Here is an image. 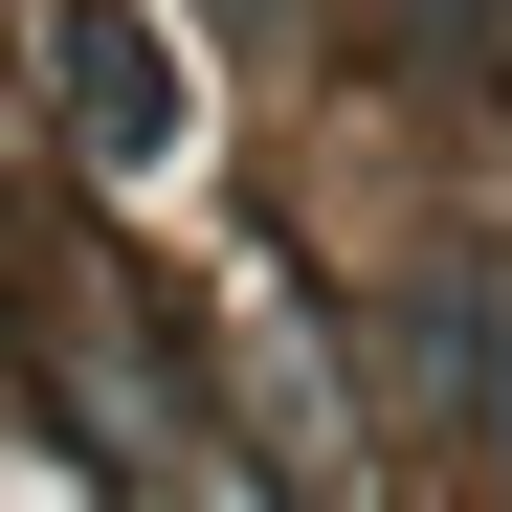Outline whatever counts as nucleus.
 Listing matches in <instances>:
<instances>
[{"label":"nucleus","mask_w":512,"mask_h":512,"mask_svg":"<svg viewBox=\"0 0 512 512\" xmlns=\"http://www.w3.org/2000/svg\"><path fill=\"white\" fill-rule=\"evenodd\" d=\"M45 67H67V134H90L112 179H179L201 67H179V23H156V0H67V23H45Z\"/></svg>","instance_id":"f257e3e1"}]
</instances>
